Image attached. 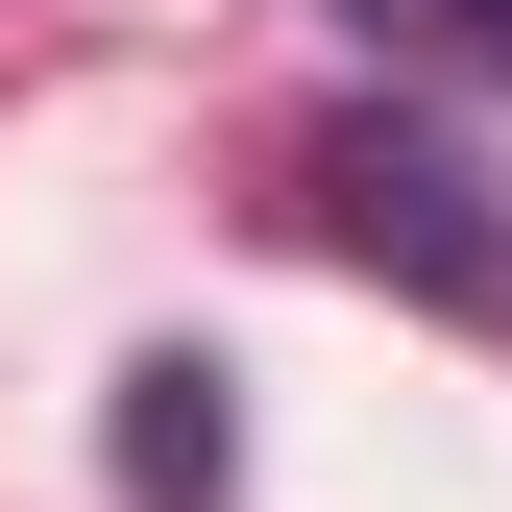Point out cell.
<instances>
[{"label": "cell", "instance_id": "cell-2", "mask_svg": "<svg viewBox=\"0 0 512 512\" xmlns=\"http://www.w3.org/2000/svg\"><path fill=\"white\" fill-rule=\"evenodd\" d=\"M342 25H391V49H439V74L512 98V0H342Z\"/></svg>", "mask_w": 512, "mask_h": 512}, {"label": "cell", "instance_id": "cell-3", "mask_svg": "<svg viewBox=\"0 0 512 512\" xmlns=\"http://www.w3.org/2000/svg\"><path fill=\"white\" fill-rule=\"evenodd\" d=\"M122 464H147V488H220V391H196V366H147V415H122Z\"/></svg>", "mask_w": 512, "mask_h": 512}, {"label": "cell", "instance_id": "cell-1", "mask_svg": "<svg viewBox=\"0 0 512 512\" xmlns=\"http://www.w3.org/2000/svg\"><path fill=\"white\" fill-rule=\"evenodd\" d=\"M293 220L342 244V269H391L415 317L512 342V171L488 147H439V122H317V147H293Z\"/></svg>", "mask_w": 512, "mask_h": 512}]
</instances>
